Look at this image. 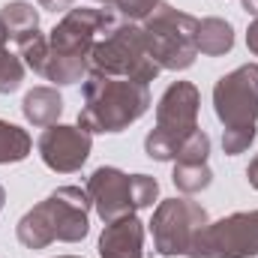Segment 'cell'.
<instances>
[{
    "instance_id": "1",
    "label": "cell",
    "mask_w": 258,
    "mask_h": 258,
    "mask_svg": "<svg viewBox=\"0 0 258 258\" xmlns=\"http://www.w3.org/2000/svg\"><path fill=\"white\" fill-rule=\"evenodd\" d=\"M117 27V18L105 9H69L66 18L48 36V54L42 75L54 84H75L81 81L84 69L90 66V51L99 42V36L111 33Z\"/></svg>"
},
{
    "instance_id": "2",
    "label": "cell",
    "mask_w": 258,
    "mask_h": 258,
    "mask_svg": "<svg viewBox=\"0 0 258 258\" xmlns=\"http://www.w3.org/2000/svg\"><path fill=\"white\" fill-rule=\"evenodd\" d=\"M150 105L147 84L129 78L90 75L84 84V108L78 114V126L84 132H120L135 123Z\"/></svg>"
},
{
    "instance_id": "3",
    "label": "cell",
    "mask_w": 258,
    "mask_h": 258,
    "mask_svg": "<svg viewBox=\"0 0 258 258\" xmlns=\"http://www.w3.org/2000/svg\"><path fill=\"white\" fill-rule=\"evenodd\" d=\"M87 207L90 195L78 186H60L42 204H36L18 222V240L27 249H42L54 240L75 243L87 234Z\"/></svg>"
},
{
    "instance_id": "4",
    "label": "cell",
    "mask_w": 258,
    "mask_h": 258,
    "mask_svg": "<svg viewBox=\"0 0 258 258\" xmlns=\"http://www.w3.org/2000/svg\"><path fill=\"white\" fill-rule=\"evenodd\" d=\"M216 117L222 120V147L225 153H243L255 138L258 120V63H246L213 87Z\"/></svg>"
},
{
    "instance_id": "5",
    "label": "cell",
    "mask_w": 258,
    "mask_h": 258,
    "mask_svg": "<svg viewBox=\"0 0 258 258\" xmlns=\"http://www.w3.org/2000/svg\"><path fill=\"white\" fill-rule=\"evenodd\" d=\"M90 69L93 75L108 78H129V81H153L159 75V66L150 57L144 30L132 24H117L111 33H105L93 51H90Z\"/></svg>"
},
{
    "instance_id": "6",
    "label": "cell",
    "mask_w": 258,
    "mask_h": 258,
    "mask_svg": "<svg viewBox=\"0 0 258 258\" xmlns=\"http://www.w3.org/2000/svg\"><path fill=\"white\" fill-rule=\"evenodd\" d=\"M198 117V90L189 81L171 84L156 105V129L147 135L144 150L153 159H177V150L192 135Z\"/></svg>"
},
{
    "instance_id": "7",
    "label": "cell",
    "mask_w": 258,
    "mask_h": 258,
    "mask_svg": "<svg viewBox=\"0 0 258 258\" xmlns=\"http://www.w3.org/2000/svg\"><path fill=\"white\" fill-rule=\"evenodd\" d=\"M144 42L150 57L159 69H186L192 66L198 45H195V30L198 21L186 12H177L165 3H159L147 18H144Z\"/></svg>"
},
{
    "instance_id": "8",
    "label": "cell",
    "mask_w": 258,
    "mask_h": 258,
    "mask_svg": "<svg viewBox=\"0 0 258 258\" xmlns=\"http://www.w3.org/2000/svg\"><path fill=\"white\" fill-rule=\"evenodd\" d=\"M159 183L147 174H123L117 168H96L87 180V195L96 204V213L102 222H114L132 216L141 207H150L156 201Z\"/></svg>"
},
{
    "instance_id": "9",
    "label": "cell",
    "mask_w": 258,
    "mask_h": 258,
    "mask_svg": "<svg viewBox=\"0 0 258 258\" xmlns=\"http://www.w3.org/2000/svg\"><path fill=\"white\" fill-rule=\"evenodd\" d=\"M207 213L186 198L162 201L153 213V243L159 255H192L201 231L207 228Z\"/></svg>"
},
{
    "instance_id": "10",
    "label": "cell",
    "mask_w": 258,
    "mask_h": 258,
    "mask_svg": "<svg viewBox=\"0 0 258 258\" xmlns=\"http://www.w3.org/2000/svg\"><path fill=\"white\" fill-rule=\"evenodd\" d=\"M258 255V210L231 213L207 225L192 249V258H249Z\"/></svg>"
},
{
    "instance_id": "11",
    "label": "cell",
    "mask_w": 258,
    "mask_h": 258,
    "mask_svg": "<svg viewBox=\"0 0 258 258\" xmlns=\"http://www.w3.org/2000/svg\"><path fill=\"white\" fill-rule=\"evenodd\" d=\"M39 153L54 171H78L90 156V135L81 126H48L39 135Z\"/></svg>"
},
{
    "instance_id": "12",
    "label": "cell",
    "mask_w": 258,
    "mask_h": 258,
    "mask_svg": "<svg viewBox=\"0 0 258 258\" xmlns=\"http://www.w3.org/2000/svg\"><path fill=\"white\" fill-rule=\"evenodd\" d=\"M141 240H144V228L135 219V213L114 219L105 225L99 237V258H141Z\"/></svg>"
},
{
    "instance_id": "13",
    "label": "cell",
    "mask_w": 258,
    "mask_h": 258,
    "mask_svg": "<svg viewBox=\"0 0 258 258\" xmlns=\"http://www.w3.org/2000/svg\"><path fill=\"white\" fill-rule=\"evenodd\" d=\"M24 117L33 123V126H54L60 111H63V99L54 87H33L27 96H24Z\"/></svg>"
},
{
    "instance_id": "14",
    "label": "cell",
    "mask_w": 258,
    "mask_h": 258,
    "mask_svg": "<svg viewBox=\"0 0 258 258\" xmlns=\"http://www.w3.org/2000/svg\"><path fill=\"white\" fill-rule=\"evenodd\" d=\"M195 45L201 54H225L231 45H234V33H231V24L222 21V18H204L198 21V30H195Z\"/></svg>"
},
{
    "instance_id": "15",
    "label": "cell",
    "mask_w": 258,
    "mask_h": 258,
    "mask_svg": "<svg viewBox=\"0 0 258 258\" xmlns=\"http://www.w3.org/2000/svg\"><path fill=\"white\" fill-rule=\"evenodd\" d=\"M0 21L15 42H24L33 33H39V18H36V9L30 3H6L0 9Z\"/></svg>"
},
{
    "instance_id": "16",
    "label": "cell",
    "mask_w": 258,
    "mask_h": 258,
    "mask_svg": "<svg viewBox=\"0 0 258 258\" xmlns=\"http://www.w3.org/2000/svg\"><path fill=\"white\" fill-rule=\"evenodd\" d=\"M30 153V135L21 126H12L0 120V165L6 162H21Z\"/></svg>"
},
{
    "instance_id": "17",
    "label": "cell",
    "mask_w": 258,
    "mask_h": 258,
    "mask_svg": "<svg viewBox=\"0 0 258 258\" xmlns=\"http://www.w3.org/2000/svg\"><path fill=\"white\" fill-rule=\"evenodd\" d=\"M6 39H9V33H6V27H3V21H0V93L18 90V84H21V78H24V63H21L15 54L6 51Z\"/></svg>"
},
{
    "instance_id": "18",
    "label": "cell",
    "mask_w": 258,
    "mask_h": 258,
    "mask_svg": "<svg viewBox=\"0 0 258 258\" xmlns=\"http://www.w3.org/2000/svg\"><path fill=\"white\" fill-rule=\"evenodd\" d=\"M210 183V168L207 162H177L174 165V186L180 192L192 195Z\"/></svg>"
},
{
    "instance_id": "19",
    "label": "cell",
    "mask_w": 258,
    "mask_h": 258,
    "mask_svg": "<svg viewBox=\"0 0 258 258\" xmlns=\"http://www.w3.org/2000/svg\"><path fill=\"white\" fill-rule=\"evenodd\" d=\"M99 3H105V6H111L114 12L126 15L129 21H144V18L159 6V0H99Z\"/></svg>"
},
{
    "instance_id": "20",
    "label": "cell",
    "mask_w": 258,
    "mask_h": 258,
    "mask_svg": "<svg viewBox=\"0 0 258 258\" xmlns=\"http://www.w3.org/2000/svg\"><path fill=\"white\" fill-rule=\"evenodd\" d=\"M246 45H249V51L258 54V18L249 24V33H246Z\"/></svg>"
},
{
    "instance_id": "21",
    "label": "cell",
    "mask_w": 258,
    "mask_h": 258,
    "mask_svg": "<svg viewBox=\"0 0 258 258\" xmlns=\"http://www.w3.org/2000/svg\"><path fill=\"white\" fill-rule=\"evenodd\" d=\"M45 9H51V12H57V9H69V3L72 0H39Z\"/></svg>"
},
{
    "instance_id": "22",
    "label": "cell",
    "mask_w": 258,
    "mask_h": 258,
    "mask_svg": "<svg viewBox=\"0 0 258 258\" xmlns=\"http://www.w3.org/2000/svg\"><path fill=\"white\" fill-rule=\"evenodd\" d=\"M246 177H249V183L258 189V156L252 159V165H249V171H246Z\"/></svg>"
},
{
    "instance_id": "23",
    "label": "cell",
    "mask_w": 258,
    "mask_h": 258,
    "mask_svg": "<svg viewBox=\"0 0 258 258\" xmlns=\"http://www.w3.org/2000/svg\"><path fill=\"white\" fill-rule=\"evenodd\" d=\"M3 198H6V195H3V186H0V207H3Z\"/></svg>"
},
{
    "instance_id": "24",
    "label": "cell",
    "mask_w": 258,
    "mask_h": 258,
    "mask_svg": "<svg viewBox=\"0 0 258 258\" xmlns=\"http://www.w3.org/2000/svg\"><path fill=\"white\" fill-rule=\"evenodd\" d=\"M63 258H72V255H63Z\"/></svg>"
}]
</instances>
